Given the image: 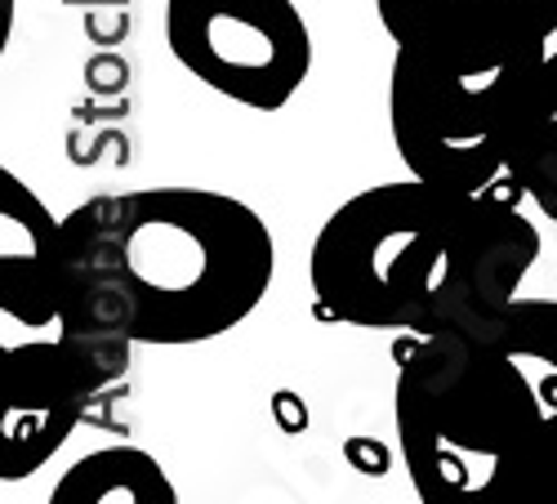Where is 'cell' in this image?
<instances>
[{
    "label": "cell",
    "instance_id": "6",
    "mask_svg": "<svg viewBox=\"0 0 557 504\" xmlns=\"http://www.w3.org/2000/svg\"><path fill=\"white\" fill-rule=\"evenodd\" d=\"M129 371L116 340H32L0 353V482H23L54 460L85 406Z\"/></svg>",
    "mask_w": 557,
    "mask_h": 504
},
{
    "label": "cell",
    "instance_id": "8",
    "mask_svg": "<svg viewBox=\"0 0 557 504\" xmlns=\"http://www.w3.org/2000/svg\"><path fill=\"white\" fill-rule=\"evenodd\" d=\"M174 500L178 491L170 474L138 446L89 451L50 491V504H174Z\"/></svg>",
    "mask_w": 557,
    "mask_h": 504
},
{
    "label": "cell",
    "instance_id": "10",
    "mask_svg": "<svg viewBox=\"0 0 557 504\" xmlns=\"http://www.w3.org/2000/svg\"><path fill=\"white\" fill-rule=\"evenodd\" d=\"M527 197L557 223V50H548L544 63V81H540V103H535V121L527 130V139L508 165Z\"/></svg>",
    "mask_w": 557,
    "mask_h": 504
},
{
    "label": "cell",
    "instance_id": "9",
    "mask_svg": "<svg viewBox=\"0 0 557 504\" xmlns=\"http://www.w3.org/2000/svg\"><path fill=\"white\" fill-rule=\"evenodd\" d=\"M508 357H513L527 380L540 393L544 420L557 442V299H513L504 312V322L491 335Z\"/></svg>",
    "mask_w": 557,
    "mask_h": 504
},
{
    "label": "cell",
    "instance_id": "7",
    "mask_svg": "<svg viewBox=\"0 0 557 504\" xmlns=\"http://www.w3.org/2000/svg\"><path fill=\"white\" fill-rule=\"evenodd\" d=\"M63 219L14 170H0V312L18 327H59Z\"/></svg>",
    "mask_w": 557,
    "mask_h": 504
},
{
    "label": "cell",
    "instance_id": "4",
    "mask_svg": "<svg viewBox=\"0 0 557 504\" xmlns=\"http://www.w3.org/2000/svg\"><path fill=\"white\" fill-rule=\"evenodd\" d=\"M401 465L424 504H557V442L535 384L495 340L393 344Z\"/></svg>",
    "mask_w": 557,
    "mask_h": 504
},
{
    "label": "cell",
    "instance_id": "1",
    "mask_svg": "<svg viewBox=\"0 0 557 504\" xmlns=\"http://www.w3.org/2000/svg\"><path fill=\"white\" fill-rule=\"evenodd\" d=\"M522 201L513 174L486 193L410 174L339 201L308 255L317 312L361 331L491 340L540 259Z\"/></svg>",
    "mask_w": 557,
    "mask_h": 504
},
{
    "label": "cell",
    "instance_id": "2",
    "mask_svg": "<svg viewBox=\"0 0 557 504\" xmlns=\"http://www.w3.org/2000/svg\"><path fill=\"white\" fill-rule=\"evenodd\" d=\"M276 278L268 219L214 188H134L63 214L59 331L206 344L237 331Z\"/></svg>",
    "mask_w": 557,
    "mask_h": 504
},
{
    "label": "cell",
    "instance_id": "3",
    "mask_svg": "<svg viewBox=\"0 0 557 504\" xmlns=\"http://www.w3.org/2000/svg\"><path fill=\"white\" fill-rule=\"evenodd\" d=\"M548 27L531 0H424L397 32L388 134L401 165L455 193H486L535 121Z\"/></svg>",
    "mask_w": 557,
    "mask_h": 504
},
{
    "label": "cell",
    "instance_id": "5",
    "mask_svg": "<svg viewBox=\"0 0 557 504\" xmlns=\"http://www.w3.org/2000/svg\"><path fill=\"white\" fill-rule=\"evenodd\" d=\"M165 45L188 76L255 112H282L312 72L295 0H165Z\"/></svg>",
    "mask_w": 557,
    "mask_h": 504
},
{
    "label": "cell",
    "instance_id": "11",
    "mask_svg": "<svg viewBox=\"0 0 557 504\" xmlns=\"http://www.w3.org/2000/svg\"><path fill=\"white\" fill-rule=\"evenodd\" d=\"M424 0H375V14H380V23H384V32L397 40V32L414 19V10H420ZM531 5L540 10V19H544V27H548V36L557 32V0H531Z\"/></svg>",
    "mask_w": 557,
    "mask_h": 504
}]
</instances>
